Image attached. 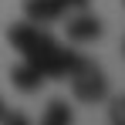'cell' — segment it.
I'll return each instance as SVG.
<instances>
[{"label":"cell","mask_w":125,"mask_h":125,"mask_svg":"<svg viewBox=\"0 0 125 125\" xmlns=\"http://www.w3.org/2000/svg\"><path fill=\"white\" fill-rule=\"evenodd\" d=\"M7 37H10V44L24 54V61H31L44 78H54V81L71 78V74L88 61V58L78 54V51L61 47V44L54 41L47 31H41V24H34V21L14 24V27L7 31Z\"/></svg>","instance_id":"cell-1"},{"label":"cell","mask_w":125,"mask_h":125,"mask_svg":"<svg viewBox=\"0 0 125 125\" xmlns=\"http://www.w3.org/2000/svg\"><path fill=\"white\" fill-rule=\"evenodd\" d=\"M71 95L78 102L91 105V102H105L108 98V78L95 61H84L74 74H71Z\"/></svg>","instance_id":"cell-2"},{"label":"cell","mask_w":125,"mask_h":125,"mask_svg":"<svg viewBox=\"0 0 125 125\" xmlns=\"http://www.w3.org/2000/svg\"><path fill=\"white\" fill-rule=\"evenodd\" d=\"M95 37H102V21L95 14H88V10H78V17L68 21V41L88 44V41H95Z\"/></svg>","instance_id":"cell-3"},{"label":"cell","mask_w":125,"mask_h":125,"mask_svg":"<svg viewBox=\"0 0 125 125\" xmlns=\"http://www.w3.org/2000/svg\"><path fill=\"white\" fill-rule=\"evenodd\" d=\"M24 14H27V21H34V24H51V21H61L68 10L61 7V0H27Z\"/></svg>","instance_id":"cell-4"},{"label":"cell","mask_w":125,"mask_h":125,"mask_svg":"<svg viewBox=\"0 0 125 125\" xmlns=\"http://www.w3.org/2000/svg\"><path fill=\"white\" fill-rule=\"evenodd\" d=\"M44 81H47V78H44V74H41L31 61H21L14 71H10V84H14L17 91H24V95H34Z\"/></svg>","instance_id":"cell-5"},{"label":"cell","mask_w":125,"mask_h":125,"mask_svg":"<svg viewBox=\"0 0 125 125\" xmlns=\"http://www.w3.org/2000/svg\"><path fill=\"white\" fill-rule=\"evenodd\" d=\"M71 122V108L64 102H51L47 112H44V125H68Z\"/></svg>","instance_id":"cell-6"},{"label":"cell","mask_w":125,"mask_h":125,"mask_svg":"<svg viewBox=\"0 0 125 125\" xmlns=\"http://www.w3.org/2000/svg\"><path fill=\"white\" fill-rule=\"evenodd\" d=\"M108 118L118 122V125H125V98H112V105H108Z\"/></svg>","instance_id":"cell-7"},{"label":"cell","mask_w":125,"mask_h":125,"mask_svg":"<svg viewBox=\"0 0 125 125\" xmlns=\"http://www.w3.org/2000/svg\"><path fill=\"white\" fill-rule=\"evenodd\" d=\"M88 3H91V0H61L64 10H88Z\"/></svg>","instance_id":"cell-8"},{"label":"cell","mask_w":125,"mask_h":125,"mask_svg":"<svg viewBox=\"0 0 125 125\" xmlns=\"http://www.w3.org/2000/svg\"><path fill=\"white\" fill-rule=\"evenodd\" d=\"M0 118H3V122H7V125H24V122H27V118H24L21 112H3Z\"/></svg>","instance_id":"cell-9"},{"label":"cell","mask_w":125,"mask_h":125,"mask_svg":"<svg viewBox=\"0 0 125 125\" xmlns=\"http://www.w3.org/2000/svg\"><path fill=\"white\" fill-rule=\"evenodd\" d=\"M0 115H3V102H0Z\"/></svg>","instance_id":"cell-10"},{"label":"cell","mask_w":125,"mask_h":125,"mask_svg":"<svg viewBox=\"0 0 125 125\" xmlns=\"http://www.w3.org/2000/svg\"><path fill=\"white\" fill-rule=\"evenodd\" d=\"M122 54H125V41H122Z\"/></svg>","instance_id":"cell-11"},{"label":"cell","mask_w":125,"mask_h":125,"mask_svg":"<svg viewBox=\"0 0 125 125\" xmlns=\"http://www.w3.org/2000/svg\"><path fill=\"white\" fill-rule=\"evenodd\" d=\"M122 3H125V0H122Z\"/></svg>","instance_id":"cell-12"}]
</instances>
